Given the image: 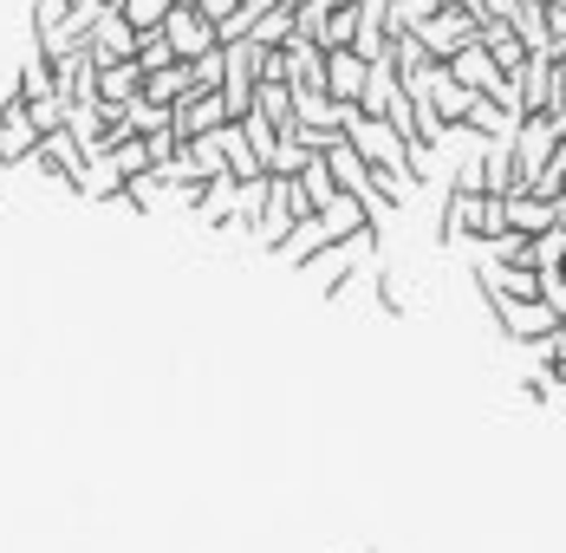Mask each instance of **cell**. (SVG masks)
Masks as SVG:
<instances>
[{
  "label": "cell",
  "instance_id": "6da1fadb",
  "mask_svg": "<svg viewBox=\"0 0 566 553\" xmlns=\"http://www.w3.org/2000/svg\"><path fill=\"white\" fill-rule=\"evenodd\" d=\"M306 216H313V209H306V189H300V176H274V189H268L261 216H254V228H248V241L274 254V248H281V241H286V234H293Z\"/></svg>",
  "mask_w": 566,
  "mask_h": 553
},
{
  "label": "cell",
  "instance_id": "7a4b0ae2",
  "mask_svg": "<svg viewBox=\"0 0 566 553\" xmlns=\"http://www.w3.org/2000/svg\"><path fill=\"white\" fill-rule=\"evenodd\" d=\"M261 40H222V98H228V111L234 117H248L254 111V92H261Z\"/></svg>",
  "mask_w": 566,
  "mask_h": 553
},
{
  "label": "cell",
  "instance_id": "3957f363",
  "mask_svg": "<svg viewBox=\"0 0 566 553\" xmlns=\"http://www.w3.org/2000/svg\"><path fill=\"white\" fill-rule=\"evenodd\" d=\"M509 144H514V176H521V189H534V176L547 169L554 144H560V124H554V111H527V117H521V131H514Z\"/></svg>",
  "mask_w": 566,
  "mask_h": 553
},
{
  "label": "cell",
  "instance_id": "277c9868",
  "mask_svg": "<svg viewBox=\"0 0 566 553\" xmlns=\"http://www.w3.org/2000/svg\"><path fill=\"white\" fill-rule=\"evenodd\" d=\"M417 40L430 46V59H443V65H450L469 40H482V20H475L469 7H455V0H450V7H437L430 20H417Z\"/></svg>",
  "mask_w": 566,
  "mask_h": 553
},
{
  "label": "cell",
  "instance_id": "5b68a950",
  "mask_svg": "<svg viewBox=\"0 0 566 553\" xmlns=\"http://www.w3.org/2000/svg\"><path fill=\"white\" fill-rule=\"evenodd\" d=\"M489 320L509 332L514 345H547V338L560 332V313H554L547 300H495V313H489Z\"/></svg>",
  "mask_w": 566,
  "mask_h": 553
},
{
  "label": "cell",
  "instance_id": "8992f818",
  "mask_svg": "<svg viewBox=\"0 0 566 553\" xmlns=\"http://www.w3.org/2000/svg\"><path fill=\"white\" fill-rule=\"evenodd\" d=\"M164 33H170L176 59H202V53H216V46H222V27H216L196 0H176L170 20H164Z\"/></svg>",
  "mask_w": 566,
  "mask_h": 553
},
{
  "label": "cell",
  "instance_id": "52a82bcc",
  "mask_svg": "<svg viewBox=\"0 0 566 553\" xmlns=\"http://www.w3.org/2000/svg\"><path fill=\"white\" fill-rule=\"evenodd\" d=\"M33 157H40V124H33L27 98H13L0 111V169H27Z\"/></svg>",
  "mask_w": 566,
  "mask_h": 553
},
{
  "label": "cell",
  "instance_id": "ba28073f",
  "mask_svg": "<svg viewBox=\"0 0 566 553\" xmlns=\"http://www.w3.org/2000/svg\"><path fill=\"white\" fill-rule=\"evenodd\" d=\"M326 92H333L339 105H365V92H371V59L358 53V46H326Z\"/></svg>",
  "mask_w": 566,
  "mask_h": 553
},
{
  "label": "cell",
  "instance_id": "9c48e42d",
  "mask_svg": "<svg viewBox=\"0 0 566 553\" xmlns=\"http://www.w3.org/2000/svg\"><path fill=\"white\" fill-rule=\"evenodd\" d=\"M170 117H176V137L189 144V137H202V131H222L234 111H228L222 92H182V98L170 105Z\"/></svg>",
  "mask_w": 566,
  "mask_h": 553
},
{
  "label": "cell",
  "instance_id": "30bf717a",
  "mask_svg": "<svg viewBox=\"0 0 566 553\" xmlns=\"http://www.w3.org/2000/svg\"><path fill=\"white\" fill-rule=\"evenodd\" d=\"M85 46H92V59H98V65H117V59H137V27H130V20H124L117 7H105V13L92 20Z\"/></svg>",
  "mask_w": 566,
  "mask_h": 553
},
{
  "label": "cell",
  "instance_id": "8fae6325",
  "mask_svg": "<svg viewBox=\"0 0 566 553\" xmlns=\"http://www.w3.org/2000/svg\"><path fill=\"white\" fill-rule=\"evenodd\" d=\"M189 216H196V228H241V176L202 182V202Z\"/></svg>",
  "mask_w": 566,
  "mask_h": 553
},
{
  "label": "cell",
  "instance_id": "7c38bea8",
  "mask_svg": "<svg viewBox=\"0 0 566 553\" xmlns=\"http://www.w3.org/2000/svg\"><path fill=\"white\" fill-rule=\"evenodd\" d=\"M554 46H541V53H527V65L514 72V85H521V105L527 111H554Z\"/></svg>",
  "mask_w": 566,
  "mask_h": 553
},
{
  "label": "cell",
  "instance_id": "4fadbf2b",
  "mask_svg": "<svg viewBox=\"0 0 566 553\" xmlns=\"http://www.w3.org/2000/svg\"><path fill=\"white\" fill-rule=\"evenodd\" d=\"M326 248H333V228H326V216H306V221H300V228L281 241V248H274V254H281L286 268H313Z\"/></svg>",
  "mask_w": 566,
  "mask_h": 553
},
{
  "label": "cell",
  "instance_id": "5bb4252c",
  "mask_svg": "<svg viewBox=\"0 0 566 553\" xmlns=\"http://www.w3.org/2000/svg\"><path fill=\"white\" fill-rule=\"evenodd\" d=\"M450 72L462 79V85H475V92H495L502 79H514V72H502V65H495V53H489L482 40H469V46L450 59Z\"/></svg>",
  "mask_w": 566,
  "mask_h": 553
},
{
  "label": "cell",
  "instance_id": "9a60e30c",
  "mask_svg": "<svg viewBox=\"0 0 566 553\" xmlns=\"http://www.w3.org/2000/svg\"><path fill=\"white\" fill-rule=\"evenodd\" d=\"M482 46L495 53V65H502V72H521V65H527V40H521V27H514L509 13L482 20Z\"/></svg>",
  "mask_w": 566,
  "mask_h": 553
},
{
  "label": "cell",
  "instance_id": "2e32d148",
  "mask_svg": "<svg viewBox=\"0 0 566 553\" xmlns=\"http://www.w3.org/2000/svg\"><path fill=\"white\" fill-rule=\"evenodd\" d=\"M502 202H509V228H521V234H541V228L560 221V202H547V196H534V189H509Z\"/></svg>",
  "mask_w": 566,
  "mask_h": 553
},
{
  "label": "cell",
  "instance_id": "e0dca14e",
  "mask_svg": "<svg viewBox=\"0 0 566 553\" xmlns=\"http://www.w3.org/2000/svg\"><path fill=\"white\" fill-rule=\"evenodd\" d=\"M144 92V65L137 59H117V65H98V105L124 111L130 98Z\"/></svg>",
  "mask_w": 566,
  "mask_h": 553
},
{
  "label": "cell",
  "instance_id": "ac0fdd59",
  "mask_svg": "<svg viewBox=\"0 0 566 553\" xmlns=\"http://www.w3.org/2000/svg\"><path fill=\"white\" fill-rule=\"evenodd\" d=\"M475 98H482V92H475V85H462L450 65H443V72H437V85H430V105L443 111V124H450V131H455V124H469Z\"/></svg>",
  "mask_w": 566,
  "mask_h": 553
},
{
  "label": "cell",
  "instance_id": "d6986e66",
  "mask_svg": "<svg viewBox=\"0 0 566 553\" xmlns=\"http://www.w3.org/2000/svg\"><path fill=\"white\" fill-rule=\"evenodd\" d=\"M286 85H326V46L293 33L286 40Z\"/></svg>",
  "mask_w": 566,
  "mask_h": 553
},
{
  "label": "cell",
  "instance_id": "ffe728a7",
  "mask_svg": "<svg viewBox=\"0 0 566 553\" xmlns=\"http://www.w3.org/2000/svg\"><path fill=\"white\" fill-rule=\"evenodd\" d=\"M326 164H333V176H339V189L371 196V164L358 157V144H352V137H333V144H326Z\"/></svg>",
  "mask_w": 566,
  "mask_h": 553
},
{
  "label": "cell",
  "instance_id": "44dd1931",
  "mask_svg": "<svg viewBox=\"0 0 566 553\" xmlns=\"http://www.w3.org/2000/svg\"><path fill=\"white\" fill-rule=\"evenodd\" d=\"M13 92H20L27 105H33V98H53V92H59V65L40 53V46H33V53L20 59V79H13Z\"/></svg>",
  "mask_w": 566,
  "mask_h": 553
},
{
  "label": "cell",
  "instance_id": "7402d4cb",
  "mask_svg": "<svg viewBox=\"0 0 566 553\" xmlns=\"http://www.w3.org/2000/svg\"><path fill=\"white\" fill-rule=\"evenodd\" d=\"M182 92H196V72H189V59H170V65L144 72V98H157V105H176Z\"/></svg>",
  "mask_w": 566,
  "mask_h": 553
},
{
  "label": "cell",
  "instance_id": "603a6c76",
  "mask_svg": "<svg viewBox=\"0 0 566 553\" xmlns=\"http://www.w3.org/2000/svg\"><path fill=\"white\" fill-rule=\"evenodd\" d=\"M300 33V7H286V0H274L268 13H254V27H248V40H261V46H286Z\"/></svg>",
  "mask_w": 566,
  "mask_h": 553
},
{
  "label": "cell",
  "instance_id": "cb8c5ba5",
  "mask_svg": "<svg viewBox=\"0 0 566 553\" xmlns=\"http://www.w3.org/2000/svg\"><path fill=\"white\" fill-rule=\"evenodd\" d=\"M182 157H189V169H196L202 182H216V176H228V150H222V131H202V137H189V144H182Z\"/></svg>",
  "mask_w": 566,
  "mask_h": 553
},
{
  "label": "cell",
  "instance_id": "d4e9b609",
  "mask_svg": "<svg viewBox=\"0 0 566 553\" xmlns=\"http://www.w3.org/2000/svg\"><path fill=\"white\" fill-rule=\"evenodd\" d=\"M105 169H112L117 182L144 176V169H150V137H137V131H130V137H117L112 150H105Z\"/></svg>",
  "mask_w": 566,
  "mask_h": 553
},
{
  "label": "cell",
  "instance_id": "484cf974",
  "mask_svg": "<svg viewBox=\"0 0 566 553\" xmlns=\"http://www.w3.org/2000/svg\"><path fill=\"white\" fill-rule=\"evenodd\" d=\"M254 111H261V117H274L281 131H293V124H300V105H293V85H286V79H261Z\"/></svg>",
  "mask_w": 566,
  "mask_h": 553
},
{
  "label": "cell",
  "instance_id": "4316f807",
  "mask_svg": "<svg viewBox=\"0 0 566 553\" xmlns=\"http://www.w3.org/2000/svg\"><path fill=\"white\" fill-rule=\"evenodd\" d=\"M300 189H306V209H313V216L339 196V176H333V164H326V150H319V157H306V169H300Z\"/></svg>",
  "mask_w": 566,
  "mask_h": 553
},
{
  "label": "cell",
  "instance_id": "83f0119b",
  "mask_svg": "<svg viewBox=\"0 0 566 553\" xmlns=\"http://www.w3.org/2000/svg\"><path fill=\"white\" fill-rule=\"evenodd\" d=\"M469 131L495 144V137H514V131H521V117H509V111H502L495 98H489V92H482V98H475V111H469Z\"/></svg>",
  "mask_w": 566,
  "mask_h": 553
},
{
  "label": "cell",
  "instance_id": "f1b7e54d",
  "mask_svg": "<svg viewBox=\"0 0 566 553\" xmlns=\"http://www.w3.org/2000/svg\"><path fill=\"white\" fill-rule=\"evenodd\" d=\"M124 124H130L137 137H150V131H170L176 117H170V105H157V98H144V92H137V98L124 105Z\"/></svg>",
  "mask_w": 566,
  "mask_h": 553
},
{
  "label": "cell",
  "instance_id": "f546056e",
  "mask_svg": "<svg viewBox=\"0 0 566 553\" xmlns=\"http://www.w3.org/2000/svg\"><path fill=\"white\" fill-rule=\"evenodd\" d=\"M358 40V0H345L326 13V33H319V46H352Z\"/></svg>",
  "mask_w": 566,
  "mask_h": 553
},
{
  "label": "cell",
  "instance_id": "4dcf8cb0",
  "mask_svg": "<svg viewBox=\"0 0 566 553\" xmlns=\"http://www.w3.org/2000/svg\"><path fill=\"white\" fill-rule=\"evenodd\" d=\"M170 7H176V0H117V13H124V20H130L137 33L164 27V20H170Z\"/></svg>",
  "mask_w": 566,
  "mask_h": 553
},
{
  "label": "cell",
  "instance_id": "1f68e13d",
  "mask_svg": "<svg viewBox=\"0 0 566 553\" xmlns=\"http://www.w3.org/2000/svg\"><path fill=\"white\" fill-rule=\"evenodd\" d=\"M170 59H176V46H170V33H164V27L137 33V65H144V72H157V65H170Z\"/></svg>",
  "mask_w": 566,
  "mask_h": 553
},
{
  "label": "cell",
  "instance_id": "d6a6232c",
  "mask_svg": "<svg viewBox=\"0 0 566 553\" xmlns=\"http://www.w3.org/2000/svg\"><path fill=\"white\" fill-rule=\"evenodd\" d=\"M560 261H566V221H554V228L534 234V268H560Z\"/></svg>",
  "mask_w": 566,
  "mask_h": 553
},
{
  "label": "cell",
  "instance_id": "836d02e7",
  "mask_svg": "<svg viewBox=\"0 0 566 553\" xmlns=\"http://www.w3.org/2000/svg\"><path fill=\"white\" fill-rule=\"evenodd\" d=\"M222 46L216 53H202V59H189V72H196V92H222Z\"/></svg>",
  "mask_w": 566,
  "mask_h": 553
},
{
  "label": "cell",
  "instance_id": "e575fe53",
  "mask_svg": "<svg viewBox=\"0 0 566 553\" xmlns=\"http://www.w3.org/2000/svg\"><path fill=\"white\" fill-rule=\"evenodd\" d=\"M541 300L560 313V326H566V261L560 268H541Z\"/></svg>",
  "mask_w": 566,
  "mask_h": 553
},
{
  "label": "cell",
  "instance_id": "d590c367",
  "mask_svg": "<svg viewBox=\"0 0 566 553\" xmlns=\"http://www.w3.org/2000/svg\"><path fill=\"white\" fill-rule=\"evenodd\" d=\"M27 111H33V124H40V137H46V131H59V124H65V111H72V105H65V98L53 92V98H33Z\"/></svg>",
  "mask_w": 566,
  "mask_h": 553
},
{
  "label": "cell",
  "instance_id": "8d00e7d4",
  "mask_svg": "<svg viewBox=\"0 0 566 553\" xmlns=\"http://www.w3.org/2000/svg\"><path fill=\"white\" fill-rule=\"evenodd\" d=\"M326 13H333V0H300V33L319 40L326 33Z\"/></svg>",
  "mask_w": 566,
  "mask_h": 553
},
{
  "label": "cell",
  "instance_id": "74e56055",
  "mask_svg": "<svg viewBox=\"0 0 566 553\" xmlns=\"http://www.w3.org/2000/svg\"><path fill=\"white\" fill-rule=\"evenodd\" d=\"M371 293H378V313H385V320H397V313H403V300H397V280L385 274V268H378V280H371Z\"/></svg>",
  "mask_w": 566,
  "mask_h": 553
},
{
  "label": "cell",
  "instance_id": "f35d334b",
  "mask_svg": "<svg viewBox=\"0 0 566 553\" xmlns=\"http://www.w3.org/2000/svg\"><path fill=\"white\" fill-rule=\"evenodd\" d=\"M196 7H202V13H209V20H216V27H234V20H241V0H196Z\"/></svg>",
  "mask_w": 566,
  "mask_h": 553
},
{
  "label": "cell",
  "instance_id": "ab89813d",
  "mask_svg": "<svg viewBox=\"0 0 566 553\" xmlns=\"http://www.w3.org/2000/svg\"><path fill=\"white\" fill-rule=\"evenodd\" d=\"M547 33H554V46H566V0H547Z\"/></svg>",
  "mask_w": 566,
  "mask_h": 553
},
{
  "label": "cell",
  "instance_id": "60d3db41",
  "mask_svg": "<svg viewBox=\"0 0 566 553\" xmlns=\"http://www.w3.org/2000/svg\"><path fill=\"white\" fill-rule=\"evenodd\" d=\"M286 7H300V0H286Z\"/></svg>",
  "mask_w": 566,
  "mask_h": 553
}]
</instances>
